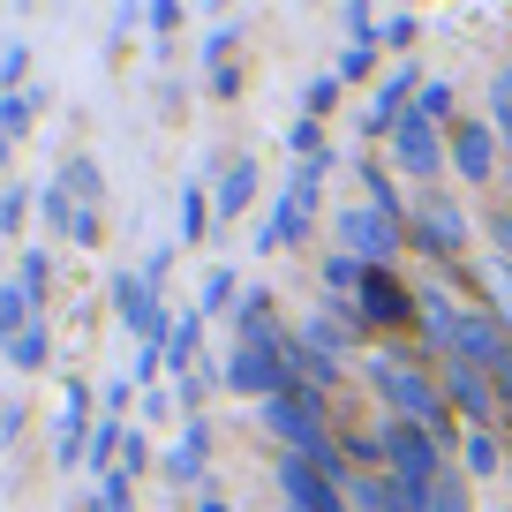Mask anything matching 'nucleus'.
<instances>
[{
  "label": "nucleus",
  "instance_id": "1",
  "mask_svg": "<svg viewBox=\"0 0 512 512\" xmlns=\"http://www.w3.org/2000/svg\"><path fill=\"white\" fill-rule=\"evenodd\" d=\"M369 384H377L384 400L400 407V422H415V430H430V437L445 430V384H437V377H422V369L377 354V362H369Z\"/></svg>",
  "mask_w": 512,
  "mask_h": 512
},
{
  "label": "nucleus",
  "instance_id": "2",
  "mask_svg": "<svg viewBox=\"0 0 512 512\" xmlns=\"http://www.w3.org/2000/svg\"><path fill=\"white\" fill-rule=\"evenodd\" d=\"M226 384H234V392H249V400H264V407L287 400V392H294L287 347H279V339H272V347H234V354H226Z\"/></svg>",
  "mask_w": 512,
  "mask_h": 512
},
{
  "label": "nucleus",
  "instance_id": "3",
  "mask_svg": "<svg viewBox=\"0 0 512 512\" xmlns=\"http://www.w3.org/2000/svg\"><path fill=\"white\" fill-rule=\"evenodd\" d=\"M392 166H400L407 181H430L437 166H445V136H437V121L400 113V128H392Z\"/></svg>",
  "mask_w": 512,
  "mask_h": 512
},
{
  "label": "nucleus",
  "instance_id": "4",
  "mask_svg": "<svg viewBox=\"0 0 512 512\" xmlns=\"http://www.w3.org/2000/svg\"><path fill=\"white\" fill-rule=\"evenodd\" d=\"M279 490H287V505L294 512H347V490H339L324 467H309V460H279Z\"/></svg>",
  "mask_w": 512,
  "mask_h": 512
},
{
  "label": "nucleus",
  "instance_id": "5",
  "mask_svg": "<svg viewBox=\"0 0 512 512\" xmlns=\"http://www.w3.org/2000/svg\"><path fill=\"white\" fill-rule=\"evenodd\" d=\"M400 234H407V226H392L384 211H354V204L339 211V249L362 256V264H384V256L400 249Z\"/></svg>",
  "mask_w": 512,
  "mask_h": 512
},
{
  "label": "nucleus",
  "instance_id": "6",
  "mask_svg": "<svg viewBox=\"0 0 512 512\" xmlns=\"http://www.w3.org/2000/svg\"><path fill=\"white\" fill-rule=\"evenodd\" d=\"M445 400L467 415V430H482V415L497 407V384H490V369H475V362H445Z\"/></svg>",
  "mask_w": 512,
  "mask_h": 512
},
{
  "label": "nucleus",
  "instance_id": "7",
  "mask_svg": "<svg viewBox=\"0 0 512 512\" xmlns=\"http://www.w3.org/2000/svg\"><path fill=\"white\" fill-rule=\"evenodd\" d=\"M452 166H460L467 181H490L497 174V128L490 121H460L452 128Z\"/></svg>",
  "mask_w": 512,
  "mask_h": 512
},
{
  "label": "nucleus",
  "instance_id": "8",
  "mask_svg": "<svg viewBox=\"0 0 512 512\" xmlns=\"http://www.w3.org/2000/svg\"><path fill=\"white\" fill-rule=\"evenodd\" d=\"M204 452H211V437H204V422H189V430H181V445H166V482H181V490H189V482H204Z\"/></svg>",
  "mask_w": 512,
  "mask_h": 512
},
{
  "label": "nucleus",
  "instance_id": "9",
  "mask_svg": "<svg viewBox=\"0 0 512 512\" xmlns=\"http://www.w3.org/2000/svg\"><path fill=\"white\" fill-rule=\"evenodd\" d=\"M415 241H422V249H437V256H460L467 249V226H460V211H452V204H430L415 219Z\"/></svg>",
  "mask_w": 512,
  "mask_h": 512
},
{
  "label": "nucleus",
  "instance_id": "10",
  "mask_svg": "<svg viewBox=\"0 0 512 512\" xmlns=\"http://www.w3.org/2000/svg\"><path fill=\"white\" fill-rule=\"evenodd\" d=\"M46 219H53V226H61V234H68V241H76V249H91V241H98V234H106V226H98V211H83V204H76V196H61V189H46Z\"/></svg>",
  "mask_w": 512,
  "mask_h": 512
},
{
  "label": "nucleus",
  "instance_id": "11",
  "mask_svg": "<svg viewBox=\"0 0 512 512\" xmlns=\"http://www.w3.org/2000/svg\"><path fill=\"white\" fill-rule=\"evenodd\" d=\"M347 505L354 512H415V497H407L400 482H384V475H354L347 482Z\"/></svg>",
  "mask_w": 512,
  "mask_h": 512
},
{
  "label": "nucleus",
  "instance_id": "12",
  "mask_svg": "<svg viewBox=\"0 0 512 512\" xmlns=\"http://www.w3.org/2000/svg\"><path fill=\"white\" fill-rule=\"evenodd\" d=\"M415 317H422V332H430L437 347H452V339H460V317H467V309H452L445 294H430V287H422V294H415Z\"/></svg>",
  "mask_w": 512,
  "mask_h": 512
},
{
  "label": "nucleus",
  "instance_id": "13",
  "mask_svg": "<svg viewBox=\"0 0 512 512\" xmlns=\"http://www.w3.org/2000/svg\"><path fill=\"white\" fill-rule=\"evenodd\" d=\"M38 317V302H31V287H23V279H8V287H0V354L16 347V332L23 324Z\"/></svg>",
  "mask_w": 512,
  "mask_h": 512
},
{
  "label": "nucleus",
  "instance_id": "14",
  "mask_svg": "<svg viewBox=\"0 0 512 512\" xmlns=\"http://www.w3.org/2000/svg\"><path fill=\"white\" fill-rule=\"evenodd\" d=\"M53 189H61V196H76L83 211H98V196H106V181H98V166H91V159H68L61 174H53Z\"/></svg>",
  "mask_w": 512,
  "mask_h": 512
},
{
  "label": "nucleus",
  "instance_id": "15",
  "mask_svg": "<svg viewBox=\"0 0 512 512\" xmlns=\"http://www.w3.org/2000/svg\"><path fill=\"white\" fill-rule=\"evenodd\" d=\"M460 467L467 475H497V467H505V445H497L490 430H467L460 437Z\"/></svg>",
  "mask_w": 512,
  "mask_h": 512
},
{
  "label": "nucleus",
  "instance_id": "16",
  "mask_svg": "<svg viewBox=\"0 0 512 512\" xmlns=\"http://www.w3.org/2000/svg\"><path fill=\"white\" fill-rule=\"evenodd\" d=\"M83 445H91V437H83V392H68V407H61V467H76L83 460Z\"/></svg>",
  "mask_w": 512,
  "mask_h": 512
},
{
  "label": "nucleus",
  "instance_id": "17",
  "mask_svg": "<svg viewBox=\"0 0 512 512\" xmlns=\"http://www.w3.org/2000/svg\"><path fill=\"white\" fill-rule=\"evenodd\" d=\"M196 332H204V317H196V309H189V317H174V324H166V339H159V347H166V362H174V369H189V354H196Z\"/></svg>",
  "mask_w": 512,
  "mask_h": 512
},
{
  "label": "nucleus",
  "instance_id": "18",
  "mask_svg": "<svg viewBox=\"0 0 512 512\" xmlns=\"http://www.w3.org/2000/svg\"><path fill=\"white\" fill-rule=\"evenodd\" d=\"M256 196V166H234V174L219 181V219H241V204Z\"/></svg>",
  "mask_w": 512,
  "mask_h": 512
},
{
  "label": "nucleus",
  "instance_id": "19",
  "mask_svg": "<svg viewBox=\"0 0 512 512\" xmlns=\"http://www.w3.org/2000/svg\"><path fill=\"white\" fill-rule=\"evenodd\" d=\"M8 362H16V369H38V362H46V317H31V324H23V332H16V347H8Z\"/></svg>",
  "mask_w": 512,
  "mask_h": 512
},
{
  "label": "nucleus",
  "instance_id": "20",
  "mask_svg": "<svg viewBox=\"0 0 512 512\" xmlns=\"http://www.w3.org/2000/svg\"><path fill=\"white\" fill-rule=\"evenodd\" d=\"M490 128H497V136L512 144V68H505V76L490 83Z\"/></svg>",
  "mask_w": 512,
  "mask_h": 512
},
{
  "label": "nucleus",
  "instance_id": "21",
  "mask_svg": "<svg viewBox=\"0 0 512 512\" xmlns=\"http://www.w3.org/2000/svg\"><path fill=\"white\" fill-rule=\"evenodd\" d=\"M226 302H234V272H211V279H204V302H196V317H219Z\"/></svg>",
  "mask_w": 512,
  "mask_h": 512
},
{
  "label": "nucleus",
  "instance_id": "22",
  "mask_svg": "<svg viewBox=\"0 0 512 512\" xmlns=\"http://www.w3.org/2000/svg\"><path fill=\"white\" fill-rule=\"evenodd\" d=\"M422 121H452V83H422Z\"/></svg>",
  "mask_w": 512,
  "mask_h": 512
},
{
  "label": "nucleus",
  "instance_id": "23",
  "mask_svg": "<svg viewBox=\"0 0 512 512\" xmlns=\"http://www.w3.org/2000/svg\"><path fill=\"white\" fill-rule=\"evenodd\" d=\"M302 106H309V121H317V113H332V106H339V76H317V83L302 91Z\"/></svg>",
  "mask_w": 512,
  "mask_h": 512
},
{
  "label": "nucleus",
  "instance_id": "24",
  "mask_svg": "<svg viewBox=\"0 0 512 512\" xmlns=\"http://www.w3.org/2000/svg\"><path fill=\"white\" fill-rule=\"evenodd\" d=\"M23 211H31V196H23V189H8V196H0V234H16V226H23Z\"/></svg>",
  "mask_w": 512,
  "mask_h": 512
},
{
  "label": "nucleus",
  "instance_id": "25",
  "mask_svg": "<svg viewBox=\"0 0 512 512\" xmlns=\"http://www.w3.org/2000/svg\"><path fill=\"white\" fill-rule=\"evenodd\" d=\"M23 287H31V302H38V294H46V249H31V256H23Z\"/></svg>",
  "mask_w": 512,
  "mask_h": 512
},
{
  "label": "nucleus",
  "instance_id": "26",
  "mask_svg": "<svg viewBox=\"0 0 512 512\" xmlns=\"http://www.w3.org/2000/svg\"><path fill=\"white\" fill-rule=\"evenodd\" d=\"M204 226H211V219H204V196L189 189V219H181V241H196V234H204Z\"/></svg>",
  "mask_w": 512,
  "mask_h": 512
},
{
  "label": "nucleus",
  "instance_id": "27",
  "mask_svg": "<svg viewBox=\"0 0 512 512\" xmlns=\"http://www.w3.org/2000/svg\"><path fill=\"white\" fill-rule=\"evenodd\" d=\"M384 46H415V16H392V23H384Z\"/></svg>",
  "mask_w": 512,
  "mask_h": 512
},
{
  "label": "nucleus",
  "instance_id": "28",
  "mask_svg": "<svg viewBox=\"0 0 512 512\" xmlns=\"http://www.w3.org/2000/svg\"><path fill=\"white\" fill-rule=\"evenodd\" d=\"M490 384H497V400H512V347H505V362L490 369Z\"/></svg>",
  "mask_w": 512,
  "mask_h": 512
},
{
  "label": "nucleus",
  "instance_id": "29",
  "mask_svg": "<svg viewBox=\"0 0 512 512\" xmlns=\"http://www.w3.org/2000/svg\"><path fill=\"white\" fill-rule=\"evenodd\" d=\"M497 256H512V219H505V226H497Z\"/></svg>",
  "mask_w": 512,
  "mask_h": 512
},
{
  "label": "nucleus",
  "instance_id": "30",
  "mask_svg": "<svg viewBox=\"0 0 512 512\" xmlns=\"http://www.w3.org/2000/svg\"><path fill=\"white\" fill-rule=\"evenodd\" d=\"M8 151H16V144H8V121H0V166H8Z\"/></svg>",
  "mask_w": 512,
  "mask_h": 512
},
{
  "label": "nucleus",
  "instance_id": "31",
  "mask_svg": "<svg viewBox=\"0 0 512 512\" xmlns=\"http://www.w3.org/2000/svg\"><path fill=\"white\" fill-rule=\"evenodd\" d=\"M204 512H226V497H204Z\"/></svg>",
  "mask_w": 512,
  "mask_h": 512
}]
</instances>
